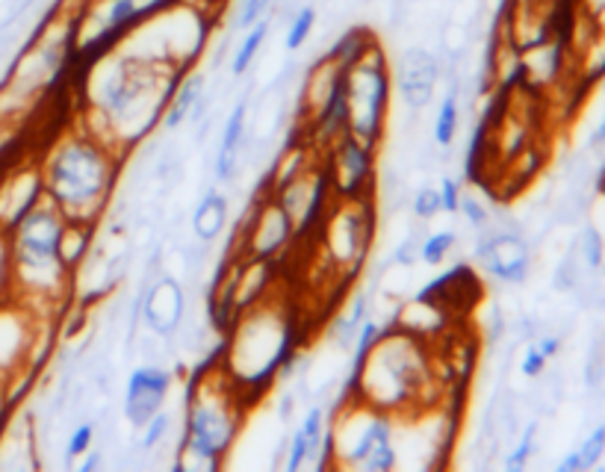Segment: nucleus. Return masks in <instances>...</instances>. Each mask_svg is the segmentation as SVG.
Here are the masks:
<instances>
[{"instance_id":"obj_1","label":"nucleus","mask_w":605,"mask_h":472,"mask_svg":"<svg viewBox=\"0 0 605 472\" xmlns=\"http://www.w3.org/2000/svg\"><path fill=\"white\" fill-rule=\"evenodd\" d=\"M187 71L133 57L130 50L100 54L86 83L83 128L128 160L133 148L159 128L171 88Z\"/></svg>"},{"instance_id":"obj_2","label":"nucleus","mask_w":605,"mask_h":472,"mask_svg":"<svg viewBox=\"0 0 605 472\" xmlns=\"http://www.w3.org/2000/svg\"><path fill=\"white\" fill-rule=\"evenodd\" d=\"M121 163L119 151L78 125L50 142L39 160L41 192L71 222L98 225L107 216Z\"/></svg>"},{"instance_id":"obj_3","label":"nucleus","mask_w":605,"mask_h":472,"mask_svg":"<svg viewBox=\"0 0 605 472\" xmlns=\"http://www.w3.org/2000/svg\"><path fill=\"white\" fill-rule=\"evenodd\" d=\"M66 222L69 219L48 198H39L15 225L3 231L10 248L12 298L31 307L39 319L41 314L57 316L74 298L71 269L60 255Z\"/></svg>"},{"instance_id":"obj_4","label":"nucleus","mask_w":605,"mask_h":472,"mask_svg":"<svg viewBox=\"0 0 605 472\" xmlns=\"http://www.w3.org/2000/svg\"><path fill=\"white\" fill-rule=\"evenodd\" d=\"M431 387H435L431 343L405 334L388 322L376 345L360 361H352L348 381L343 384L340 396L355 393L364 402L399 416L435 404V399L428 396Z\"/></svg>"},{"instance_id":"obj_5","label":"nucleus","mask_w":605,"mask_h":472,"mask_svg":"<svg viewBox=\"0 0 605 472\" xmlns=\"http://www.w3.org/2000/svg\"><path fill=\"white\" fill-rule=\"evenodd\" d=\"M246 399L230 381L222 364L204 366L189 384L183 402V434H180V463H199L204 470H218L230 449L237 446L246 425Z\"/></svg>"},{"instance_id":"obj_6","label":"nucleus","mask_w":605,"mask_h":472,"mask_svg":"<svg viewBox=\"0 0 605 472\" xmlns=\"http://www.w3.org/2000/svg\"><path fill=\"white\" fill-rule=\"evenodd\" d=\"M293 349L296 340H293V324L287 314L263 298L260 305L242 310L237 322L230 324L228 349L218 364L249 402L251 396L263 393L269 384L278 381L281 364L287 361Z\"/></svg>"},{"instance_id":"obj_7","label":"nucleus","mask_w":605,"mask_h":472,"mask_svg":"<svg viewBox=\"0 0 605 472\" xmlns=\"http://www.w3.org/2000/svg\"><path fill=\"white\" fill-rule=\"evenodd\" d=\"M328 467L357 472H390L396 458V413H388L360 396H340L328 411Z\"/></svg>"},{"instance_id":"obj_8","label":"nucleus","mask_w":605,"mask_h":472,"mask_svg":"<svg viewBox=\"0 0 605 472\" xmlns=\"http://www.w3.org/2000/svg\"><path fill=\"white\" fill-rule=\"evenodd\" d=\"M313 234L328 272L337 281H355L376 243V198H334Z\"/></svg>"},{"instance_id":"obj_9","label":"nucleus","mask_w":605,"mask_h":472,"mask_svg":"<svg viewBox=\"0 0 605 472\" xmlns=\"http://www.w3.org/2000/svg\"><path fill=\"white\" fill-rule=\"evenodd\" d=\"M343 92H346L348 133L367 145L381 148L390 125L393 74H390L388 54L378 42L364 50V57L357 59L355 66H348Z\"/></svg>"},{"instance_id":"obj_10","label":"nucleus","mask_w":605,"mask_h":472,"mask_svg":"<svg viewBox=\"0 0 605 472\" xmlns=\"http://www.w3.org/2000/svg\"><path fill=\"white\" fill-rule=\"evenodd\" d=\"M334 198H376L378 148L343 133L319 154Z\"/></svg>"},{"instance_id":"obj_11","label":"nucleus","mask_w":605,"mask_h":472,"mask_svg":"<svg viewBox=\"0 0 605 472\" xmlns=\"http://www.w3.org/2000/svg\"><path fill=\"white\" fill-rule=\"evenodd\" d=\"M296 227L293 219L287 216V210L281 206L275 196H263L254 201L251 213L242 219L237 236V255L242 260H272L278 263L281 257L287 255V248L296 239Z\"/></svg>"},{"instance_id":"obj_12","label":"nucleus","mask_w":605,"mask_h":472,"mask_svg":"<svg viewBox=\"0 0 605 472\" xmlns=\"http://www.w3.org/2000/svg\"><path fill=\"white\" fill-rule=\"evenodd\" d=\"M473 260L490 281L506 286L526 284L532 275V246L517 231H487L476 236Z\"/></svg>"},{"instance_id":"obj_13","label":"nucleus","mask_w":605,"mask_h":472,"mask_svg":"<svg viewBox=\"0 0 605 472\" xmlns=\"http://www.w3.org/2000/svg\"><path fill=\"white\" fill-rule=\"evenodd\" d=\"M281 201V206L287 210V216L293 219L298 236L313 234V227L319 225V219L325 216L328 204L334 201L331 189H328V177L322 163H310L301 175L287 180L284 187L269 192Z\"/></svg>"},{"instance_id":"obj_14","label":"nucleus","mask_w":605,"mask_h":472,"mask_svg":"<svg viewBox=\"0 0 605 472\" xmlns=\"http://www.w3.org/2000/svg\"><path fill=\"white\" fill-rule=\"evenodd\" d=\"M440 59L428 48L411 45L390 66L393 74V92L399 95V104L407 113H423L435 104L437 83H440Z\"/></svg>"},{"instance_id":"obj_15","label":"nucleus","mask_w":605,"mask_h":472,"mask_svg":"<svg viewBox=\"0 0 605 472\" xmlns=\"http://www.w3.org/2000/svg\"><path fill=\"white\" fill-rule=\"evenodd\" d=\"M140 322L151 334L171 340L187 322V293L175 275H149L140 293Z\"/></svg>"},{"instance_id":"obj_16","label":"nucleus","mask_w":605,"mask_h":472,"mask_svg":"<svg viewBox=\"0 0 605 472\" xmlns=\"http://www.w3.org/2000/svg\"><path fill=\"white\" fill-rule=\"evenodd\" d=\"M171 384H175V375H171L169 366L149 364V361L128 375L121 413H124V420L133 432H140L154 413L166 408L171 396Z\"/></svg>"},{"instance_id":"obj_17","label":"nucleus","mask_w":605,"mask_h":472,"mask_svg":"<svg viewBox=\"0 0 605 472\" xmlns=\"http://www.w3.org/2000/svg\"><path fill=\"white\" fill-rule=\"evenodd\" d=\"M328 411H331V408H328L325 402H313L308 411H305V416L298 420L296 428H289L284 470L298 472L301 467H317V470L328 467Z\"/></svg>"},{"instance_id":"obj_18","label":"nucleus","mask_w":605,"mask_h":472,"mask_svg":"<svg viewBox=\"0 0 605 472\" xmlns=\"http://www.w3.org/2000/svg\"><path fill=\"white\" fill-rule=\"evenodd\" d=\"M249 113H251L249 95H242V98L234 104V109L228 113V121H225V128H222V139H218L216 166H213V175H216L218 184H230V180L237 177L239 157H242V151H246Z\"/></svg>"},{"instance_id":"obj_19","label":"nucleus","mask_w":605,"mask_h":472,"mask_svg":"<svg viewBox=\"0 0 605 472\" xmlns=\"http://www.w3.org/2000/svg\"><path fill=\"white\" fill-rule=\"evenodd\" d=\"M204 92H207V71H187L171 88L163 118H159V128L166 130V133L183 128Z\"/></svg>"},{"instance_id":"obj_20","label":"nucleus","mask_w":605,"mask_h":472,"mask_svg":"<svg viewBox=\"0 0 605 472\" xmlns=\"http://www.w3.org/2000/svg\"><path fill=\"white\" fill-rule=\"evenodd\" d=\"M230 219V204L225 192H218V189H207L201 201L192 210V234L201 243H216L218 236L225 234V227H228Z\"/></svg>"},{"instance_id":"obj_21","label":"nucleus","mask_w":605,"mask_h":472,"mask_svg":"<svg viewBox=\"0 0 605 472\" xmlns=\"http://www.w3.org/2000/svg\"><path fill=\"white\" fill-rule=\"evenodd\" d=\"M269 30H272V21H269L266 15V19H260L254 27H249L242 33V39H239V45L234 48V54H230V78H246V74H249L260 48H263V42L269 39Z\"/></svg>"},{"instance_id":"obj_22","label":"nucleus","mask_w":605,"mask_h":472,"mask_svg":"<svg viewBox=\"0 0 605 472\" xmlns=\"http://www.w3.org/2000/svg\"><path fill=\"white\" fill-rule=\"evenodd\" d=\"M95 234H98V225H90V222H66V231H62V243H60V255L62 263L69 266L71 275H74V269H78L86 255L95 246Z\"/></svg>"},{"instance_id":"obj_23","label":"nucleus","mask_w":605,"mask_h":472,"mask_svg":"<svg viewBox=\"0 0 605 472\" xmlns=\"http://www.w3.org/2000/svg\"><path fill=\"white\" fill-rule=\"evenodd\" d=\"M458 128H461V101H458V88L452 86L443 95V101L437 104L435 125H431V139L440 151H449L455 145Z\"/></svg>"},{"instance_id":"obj_24","label":"nucleus","mask_w":605,"mask_h":472,"mask_svg":"<svg viewBox=\"0 0 605 472\" xmlns=\"http://www.w3.org/2000/svg\"><path fill=\"white\" fill-rule=\"evenodd\" d=\"M605 455V425H596L594 432L588 434L585 440L576 446L573 452H567L558 461V472H585L594 470L596 463L603 461Z\"/></svg>"},{"instance_id":"obj_25","label":"nucleus","mask_w":605,"mask_h":472,"mask_svg":"<svg viewBox=\"0 0 605 472\" xmlns=\"http://www.w3.org/2000/svg\"><path fill=\"white\" fill-rule=\"evenodd\" d=\"M372 42H376V36H372L367 27H352L328 48L325 57L331 59L334 66H340V69H348V66H355L357 59L364 57V50H367Z\"/></svg>"},{"instance_id":"obj_26","label":"nucleus","mask_w":605,"mask_h":472,"mask_svg":"<svg viewBox=\"0 0 605 472\" xmlns=\"http://www.w3.org/2000/svg\"><path fill=\"white\" fill-rule=\"evenodd\" d=\"M458 246L455 231H435V234L423 236L419 243V263L426 266H443L452 257Z\"/></svg>"},{"instance_id":"obj_27","label":"nucleus","mask_w":605,"mask_h":472,"mask_svg":"<svg viewBox=\"0 0 605 472\" xmlns=\"http://www.w3.org/2000/svg\"><path fill=\"white\" fill-rule=\"evenodd\" d=\"M537 420H532V423H526V428H520V434L514 437V449L502 458V467H506L508 472H520L526 470V463L532 461V455H535L537 449Z\"/></svg>"},{"instance_id":"obj_28","label":"nucleus","mask_w":605,"mask_h":472,"mask_svg":"<svg viewBox=\"0 0 605 472\" xmlns=\"http://www.w3.org/2000/svg\"><path fill=\"white\" fill-rule=\"evenodd\" d=\"M313 27H317V7H310V3H305L301 10L293 15V21L287 24V36H284V48L289 50V54H298V50L305 48L310 39V33H313Z\"/></svg>"},{"instance_id":"obj_29","label":"nucleus","mask_w":605,"mask_h":472,"mask_svg":"<svg viewBox=\"0 0 605 472\" xmlns=\"http://www.w3.org/2000/svg\"><path fill=\"white\" fill-rule=\"evenodd\" d=\"M458 213L464 216V222L473 227V234H487V231H494V210L476 196V192H470L464 189V196H461V206H458Z\"/></svg>"},{"instance_id":"obj_30","label":"nucleus","mask_w":605,"mask_h":472,"mask_svg":"<svg viewBox=\"0 0 605 472\" xmlns=\"http://www.w3.org/2000/svg\"><path fill=\"white\" fill-rule=\"evenodd\" d=\"M95 442H98V423L80 420L69 432V440H66V463H78V458L90 452Z\"/></svg>"},{"instance_id":"obj_31","label":"nucleus","mask_w":605,"mask_h":472,"mask_svg":"<svg viewBox=\"0 0 605 472\" xmlns=\"http://www.w3.org/2000/svg\"><path fill=\"white\" fill-rule=\"evenodd\" d=\"M171 434V413L163 408L151 416L149 423L140 428V449L142 452H157L163 442L169 440Z\"/></svg>"},{"instance_id":"obj_32","label":"nucleus","mask_w":605,"mask_h":472,"mask_svg":"<svg viewBox=\"0 0 605 472\" xmlns=\"http://www.w3.org/2000/svg\"><path fill=\"white\" fill-rule=\"evenodd\" d=\"M275 0H237L234 7V19H230V33H246L254 27L260 19H266Z\"/></svg>"},{"instance_id":"obj_33","label":"nucleus","mask_w":605,"mask_h":472,"mask_svg":"<svg viewBox=\"0 0 605 472\" xmlns=\"http://www.w3.org/2000/svg\"><path fill=\"white\" fill-rule=\"evenodd\" d=\"M411 213H414V219H419V222H431V219H437L440 213H443V206H440V189L431 187V184H423V187L411 196Z\"/></svg>"},{"instance_id":"obj_34","label":"nucleus","mask_w":605,"mask_h":472,"mask_svg":"<svg viewBox=\"0 0 605 472\" xmlns=\"http://www.w3.org/2000/svg\"><path fill=\"white\" fill-rule=\"evenodd\" d=\"M546 366H549L546 354L537 349L535 340H529L523 354H520V375H523L526 381H537V378L546 373Z\"/></svg>"},{"instance_id":"obj_35","label":"nucleus","mask_w":605,"mask_h":472,"mask_svg":"<svg viewBox=\"0 0 605 472\" xmlns=\"http://www.w3.org/2000/svg\"><path fill=\"white\" fill-rule=\"evenodd\" d=\"M440 206H443V213L449 216H458V206H461V196H464V184L458 180V177L447 175L440 180Z\"/></svg>"},{"instance_id":"obj_36","label":"nucleus","mask_w":605,"mask_h":472,"mask_svg":"<svg viewBox=\"0 0 605 472\" xmlns=\"http://www.w3.org/2000/svg\"><path fill=\"white\" fill-rule=\"evenodd\" d=\"M12 298V275H10V248H7V234L0 231V305Z\"/></svg>"},{"instance_id":"obj_37","label":"nucleus","mask_w":605,"mask_h":472,"mask_svg":"<svg viewBox=\"0 0 605 472\" xmlns=\"http://www.w3.org/2000/svg\"><path fill=\"white\" fill-rule=\"evenodd\" d=\"M104 458H107V455H104V449H98V442H95L90 452L83 455V458H78V470L80 472L100 470V467H104Z\"/></svg>"},{"instance_id":"obj_38","label":"nucleus","mask_w":605,"mask_h":472,"mask_svg":"<svg viewBox=\"0 0 605 472\" xmlns=\"http://www.w3.org/2000/svg\"><path fill=\"white\" fill-rule=\"evenodd\" d=\"M588 145H591V151H603L605 148V113L600 116V125H596L594 133H591V142H588Z\"/></svg>"},{"instance_id":"obj_39","label":"nucleus","mask_w":605,"mask_h":472,"mask_svg":"<svg viewBox=\"0 0 605 472\" xmlns=\"http://www.w3.org/2000/svg\"><path fill=\"white\" fill-rule=\"evenodd\" d=\"M594 187H596V192H600V196H605V160H603V166H600V172H596Z\"/></svg>"}]
</instances>
